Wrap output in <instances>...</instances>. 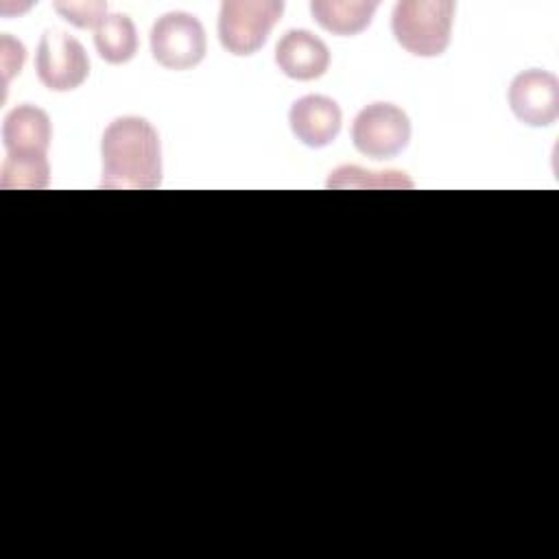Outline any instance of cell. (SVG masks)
Listing matches in <instances>:
<instances>
[{
    "label": "cell",
    "mask_w": 559,
    "mask_h": 559,
    "mask_svg": "<svg viewBox=\"0 0 559 559\" xmlns=\"http://www.w3.org/2000/svg\"><path fill=\"white\" fill-rule=\"evenodd\" d=\"M105 190H153L162 181V146L153 124L140 116L109 122L100 142Z\"/></svg>",
    "instance_id": "obj_1"
},
{
    "label": "cell",
    "mask_w": 559,
    "mask_h": 559,
    "mask_svg": "<svg viewBox=\"0 0 559 559\" xmlns=\"http://www.w3.org/2000/svg\"><path fill=\"white\" fill-rule=\"evenodd\" d=\"M454 2L450 0H402L391 15L395 41L415 57H439L452 33Z\"/></svg>",
    "instance_id": "obj_2"
},
{
    "label": "cell",
    "mask_w": 559,
    "mask_h": 559,
    "mask_svg": "<svg viewBox=\"0 0 559 559\" xmlns=\"http://www.w3.org/2000/svg\"><path fill=\"white\" fill-rule=\"evenodd\" d=\"M282 13V0H225L218 13L221 46L236 57L258 52Z\"/></svg>",
    "instance_id": "obj_3"
},
{
    "label": "cell",
    "mask_w": 559,
    "mask_h": 559,
    "mask_svg": "<svg viewBox=\"0 0 559 559\" xmlns=\"http://www.w3.org/2000/svg\"><path fill=\"white\" fill-rule=\"evenodd\" d=\"M205 28L192 13L170 11L151 28L153 59L168 70H190L205 57Z\"/></svg>",
    "instance_id": "obj_4"
},
{
    "label": "cell",
    "mask_w": 559,
    "mask_h": 559,
    "mask_svg": "<svg viewBox=\"0 0 559 559\" xmlns=\"http://www.w3.org/2000/svg\"><path fill=\"white\" fill-rule=\"evenodd\" d=\"M411 140L408 116L391 103H371L358 111L352 124V142L371 159H389L406 148Z\"/></svg>",
    "instance_id": "obj_5"
},
{
    "label": "cell",
    "mask_w": 559,
    "mask_h": 559,
    "mask_svg": "<svg viewBox=\"0 0 559 559\" xmlns=\"http://www.w3.org/2000/svg\"><path fill=\"white\" fill-rule=\"evenodd\" d=\"M37 79L52 92L76 90L90 74V59L79 39L59 28H48L35 52Z\"/></svg>",
    "instance_id": "obj_6"
},
{
    "label": "cell",
    "mask_w": 559,
    "mask_h": 559,
    "mask_svg": "<svg viewBox=\"0 0 559 559\" xmlns=\"http://www.w3.org/2000/svg\"><path fill=\"white\" fill-rule=\"evenodd\" d=\"M509 107L528 127H548L559 116V81L546 70H524L509 85Z\"/></svg>",
    "instance_id": "obj_7"
},
{
    "label": "cell",
    "mask_w": 559,
    "mask_h": 559,
    "mask_svg": "<svg viewBox=\"0 0 559 559\" xmlns=\"http://www.w3.org/2000/svg\"><path fill=\"white\" fill-rule=\"evenodd\" d=\"M52 140L50 118L35 105H17L4 116L2 144L7 157L13 159H46Z\"/></svg>",
    "instance_id": "obj_8"
},
{
    "label": "cell",
    "mask_w": 559,
    "mask_h": 559,
    "mask_svg": "<svg viewBox=\"0 0 559 559\" xmlns=\"http://www.w3.org/2000/svg\"><path fill=\"white\" fill-rule=\"evenodd\" d=\"M288 122L299 142L312 148H321L334 142L341 131L343 116L336 100L321 94H308L293 103Z\"/></svg>",
    "instance_id": "obj_9"
},
{
    "label": "cell",
    "mask_w": 559,
    "mask_h": 559,
    "mask_svg": "<svg viewBox=\"0 0 559 559\" xmlns=\"http://www.w3.org/2000/svg\"><path fill=\"white\" fill-rule=\"evenodd\" d=\"M277 68L295 81H312L328 72L330 50L314 33L293 28L275 46Z\"/></svg>",
    "instance_id": "obj_10"
},
{
    "label": "cell",
    "mask_w": 559,
    "mask_h": 559,
    "mask_svg": "<svg viewBox=\"0 0 559 559\" xmlns=\"http://www.w3.org/2000/svg\"><path fill=\"white\" fill-rule=\"evenodd\" d=\"M378 9L376 0L369 2H338V0H314L310 2V13L319 26L334 35H358L371 24Z\"/></svg>",
    "instance_id": "obj_11"
},
{
    "label": "cell",
    "mask_w": 559,
    "mask_h": 559,
    "mask_svg": "<svg viewBox=\"0 0 559 559\" xmlns=\"http://www.w3.org/2000/svg\"><path fill=\"white\" fill-rule=\"evenodd\" d=\"M94 46L107 63H127L138 52V31L129 15L111 13L94 31Z\"/></svg>",
    "instance_id": "obj_12"
},
{
    "label": "cell",
    "mask_w": 559,
    "mask_h": 559,
    "mask_svg": "<svg viewBox=\"0 0 559 559\" xmlns=\"http://www.w3.org/2000/svg\"><path fill=\"white\" fill-rule=\"evenodd\" d=\"M50 166L46 159H13L7 157L0 170V186L4 190H41L48 186Z\"/></svg>",
    "instance_id": "obj_13"
},
{
    "label": "cell",
    "mask_w": 559,
    "mask_h": 559,
    "mask_svg": "<svg viewBox=\"0 0 559 559\" xmlns=\"http://www.w3.org/2000/svg\"><path fill=\"white\" fill-rule=\"evenodd\" d=\"M55 11L70 24L79 28H98L103 20L107 17V4L98 0H87V2H55Z\"/></svg>",
    "instance_id": "obj_14"
}]
</instances>
